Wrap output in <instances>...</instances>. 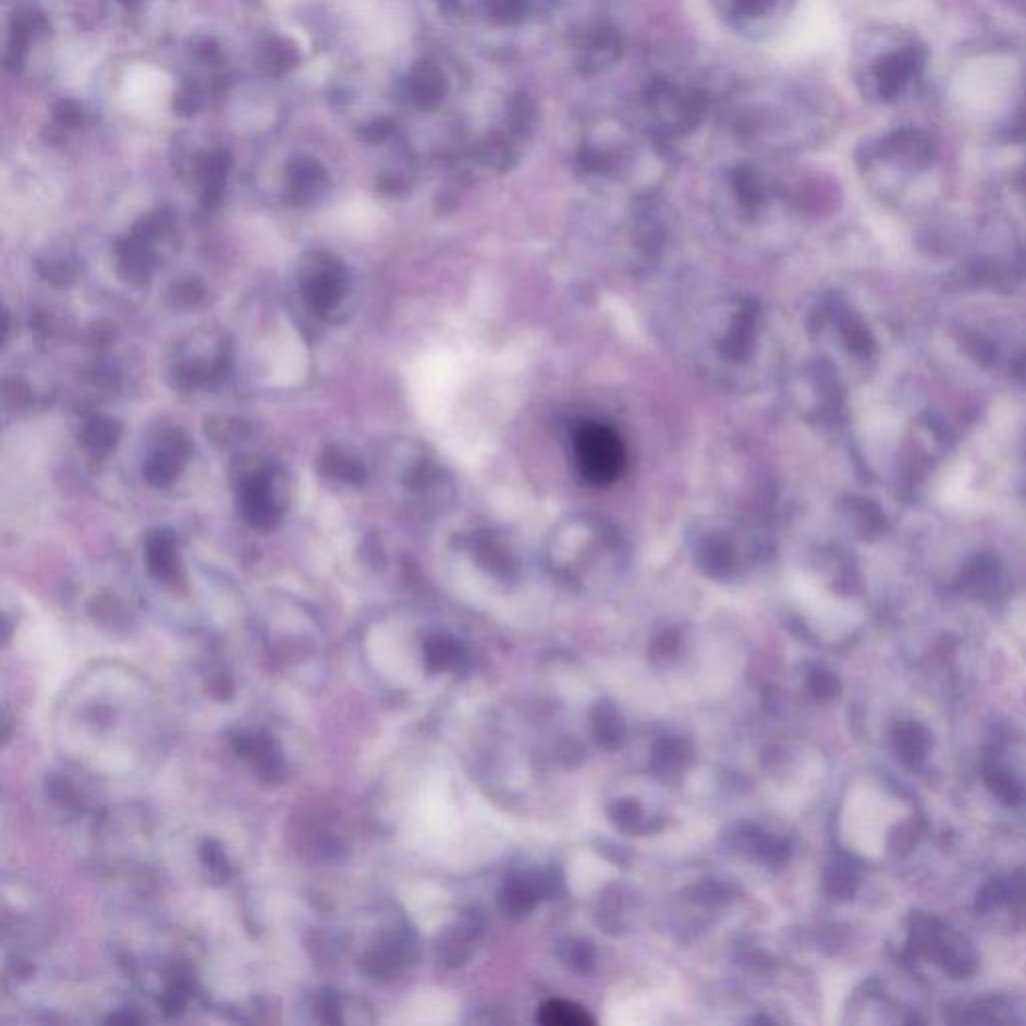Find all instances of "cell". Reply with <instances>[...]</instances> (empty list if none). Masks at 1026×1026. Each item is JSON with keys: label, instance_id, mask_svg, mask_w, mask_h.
Listing matches in <instances>:
<instances>
[{"label": "cell", "instance_id": "cell-12", "mask_svg": "<svg viewBox=\"0 0 1026 1026\" xmlns=\"http://www.w3.org/2000/svg\"><path fill=\"white\" fill-rule=\"evenodd\" d=\"M935 145L928 135L916 129H899L882 138L875 147L866 149V159L887 157L899 159L913 169H925L935 159Z\"/></svg>", "mask_w": 1026, "mask_h": 1026}, {"label": "cell", "instance_id": "cell-20", "mask_svg": "<svg viewBox=\"0 0 1026 1026\" xmlns=\"http://www.w3.org/2000/svg\"><path fill=\"white\" fill-rule=\"evenodd\" d=\"M515 135L513 133H493L486 138V143L481 145L479 149V157L481 161L496 169L498 173H505L510 171L513 164L517 163L520 159V150H517V145H515Z\"/></svg>", "mask_w": 1026, "mask_h": 1026}, {"label": "cell", "instance_id": "cell-25", "mask_svg": "<svg viewBox=\"0 0 1026 1026\" xmlns=\"http://www.w3.org/2000/svg\"><path fill=\"white\" fill-rule=\"evenodd\" d=\"M200 860L205 864V868L209 870V877L213 878L215 882H225L231 878V864L227 860L223 846L219 842L205 840L203 846H200Z\"/></svg>", "mask_w": 1026, "mask_h": 1026}, {"label": "cell", "instance_id": "cell-6", "mask_svg": "<svg viewBox=\"0 0 1026 1026\" xmlns=\"http://www.w3.org/2000/svg\"><path fill=\"white\" fill-rule=\"evenodd\" d=\"M810 331L814 335L832 333L840 339L844 350L858 359H868L875 351V339L864 323L863 317L840 297H828L813 314Z\"/></svg>", "mask_w": 1026, "mask_h": 1026}, {"label": "cell", "instance_id": "cell-3", "mask_svg": "<svg viewBox=\"0 0 1026 1026\" xmlns=\"http://www.w3.org/2000/svg\"><path fill=\"white\" fill-rule=\"evenodd\" d=\"M577 474L591 486L606 488L626 472L627 451L622 436L608 424L582 422L572 433Z\"/></svg>", "mask_w": 1026, "mask_h": 1026}, {"label": "cell", "instance_id": "cell-15", "mask_svg": "<svg viewBox=\"0 0 1026 1026\" xmlns=\"http://www.w3.org/2000/svg\"><path fill=\"white\" fill-rule=\"evenodd\" d=\"M794 0H713L716 9L726 16L732 25H758L786 13Z\"/></svg>", "mask_w": 1026, "mask_h": 1026}, {"label": "cell", "instance_id": "cell-11", "mask_svg": "<svg viewBox=\"0 0 1026 1026\" xmlns=\"http://www.w3.org/2000/svg\"><path fill=\"white\" fill-rule=\"evenodd\" d=\"M956 591L970 600H994L1004 588V570L994 553L980 551L963 563L956 576Z\"/></svg>", "mask_w": 1026, "mask_h": 1026}, {"label": "cell", "instance_id": "cell-1", "mask_svg": "<svg viewBox=\"0 0 1026 1026\" xmlns=\"http://www.w3.org/2000/svg\"><path fill=\"white\" fill-rule=\"evenodd\" d=\"M770 350L768 319L752 297H720L698 317V359L726 388H758L770 376Z\"/></svg>", "mask_w": 1026, "mask_h": 1026}, {"label": "cell", "instance_id": "cell-7", "mask_svg": "<svg viewBox=\"0 0 1026 1026\" xmlns=\"http://www.w3.org/2000/svg\"><path fill=\"white\" fill-rule=\"evenodd\" d=\"M796 393L802 412H806L814 422H830L839 415L842 389L836 369L827 359L802 369Z\"/></svg>", "mask_w": 1026, "mask_h": 1026}, {"label": "cell", "instance_id": "cell-27", "mask_svg": "<svg viewBox=\"0 0 1026 1026\" xmlns=\"http://www.w3.org/2000/svg\"><path fill=\"white\" fill-rule=\"evenodd\" d=\"M1002 904H1006V882H1004V878H994V880H989L987 884L980 887L977 894L978 913H990V911L999 908Z\"/></svg>", "mask_w": 1026, "mask_h": 1026}, {"label": "cell", "instance_id": "cell-16", "mask_svg": "<svg viewBox=\"0 0 1026 1026\" xmlns=\"http://www.w3.org/2000/svg\"><path fill=\"white\" fill-rule=\"evenodd\" d=\"M187 457V443L179 438L176 433H171L169 438H163L155 450L150 451L145 464V474L155 486H167L173 481L175 474H179L181 465Z\"/></svg>", "mask_w": 1026, "mask_h": 1026}, {"label": "cell", "instance_id": "cell-31", "mask_svg": "<svg viewBox=\"0 0 1026 1026\" xmlns=\"http://www.w3.org/2000/svg\"><path fill=\"white\" fill-rule=\"evenodd\" d=\"M1006 137L1011 138V141H1016V143H1018V141H1025L1026 138V95L1025 99H1023V105H1021V109H1018V113H1016L1013 123H1011L1009 131H1006Z\"/></svg>", "mask_w": 1026, "mask_h": 1026}, {"label": "cell", "instance_id": "cell-10", "mask_svg": "<svg viewBox=\"0 0 1026 1026\" xmlns=\"http://www.w3.org/2000/svg\"><path fill=\"white\" fill-rule=\"evenodd\" d=\"M624 42L610 25L589 26L576 45V69L582 75H600L620 61Z\"/></svg>", "mask_w": 1026, "mask_h": 1026}, {"label": "cell", "instance_id": "cell-17", "mask_svg": "<svg viewBox=\"0 0 1026 1026\" xmlns=\"http://www.w3.org/2000/svg\"><path fill=\"white\" fill-rule=\"evenodd\" d=\"M892 744H894L896 756L906 768L920 770L927 762L930 734L920 722H914V720L899 722L892 732Z\"/></svg>", "mask_w": 1026, "mask_h": 1026}, {"label": "cell", "instance_id": "cell-23", "mask_svg": "<svg viewBox=\"0 0 1026 1026\" xmlns=\"http://www.w3.org/2000/svg\"><path fill=\"white\" fill-rule=\"evenodd\" d=\"M532 0H481L484 13L496 25H515L526 19Z\"/></svg>", "mask_w": 1026, "mask_h": 1026}, {"label": "cell", "instance_id": "cell-33", "mask_svg": "<svg viewBox=\"0 0 1026 1026\" xmlns=\"http://www.w3.org/2000/svg\"><path fill=\"white\" fill-rule=\"evenodd\" d=\"M1023 191H1025V197H1026V167H1025V175H1023Z\"/></svg>", "mask_w": 1026, "mask_h": 1026}, {"label": "cell", "instance_id": "cell-32", "mask_svg": "<svg viewBox=\"0 0 1026 1026\" xmlns=\"http://www.w3.org/2000/svg\"><path fill=\"white\" fill-rule=\"evenodd\" d=\"M1014 371H1016V376H1018V379H1023V381H1026V353L1023 359H1018V362H1016V367H1014Z\"/></svg>", "mask_w": 1026, "mask_h": 1026}, {"label": "cell", "instance_id": "cell-13", "mask_svg": "<svg viewBox=\"0 0 1026 1026\" xmlns=\"http://www.w3.org/2000/svg\"><path fill=\"white\" fill-rule=\"evenodd\" d=\"M273 488H276L273 477L269 476V472L265 469L253 472L249 477H243L241 501H243L245 515L255 526H273L279 520L281 508L277 503Z\"/></svg>", "mask_w": 1026, "mask_h": 1026}, {"label": "cell", "instance_id": "cell-29", "mask_svg": "<svg viewBox=\"0 0 1026 1026\" xmlns=\"http://www.w3.org/2000/svg\"><path fill=\"white\" fill-rule=\"evenodd\" d=\"M916 842H918V828L914 822H906V825L894 828V832L890 834V851L902 856V854H908L913 851Z\"/></svg>", "mask_w": 1026, "mask_h": 1026}, {"label": "cell", "instance_id": "cell-28", "mask_svg": "<svg viewBox=\"0 0 1026 1026\" xmlns=\"http://www.w3.org/2000/svg\"><path fill=\"white\" fill-rule=\"evenodd\" d=\"M114 429L109 422H99L95 419L85 431V443L90 450H109L111 441L114 443Z\"/></svg>", "mask_w": 1026, "mask_h": 1026}, {"label": "cell", "instance_id": "cell-5", "mask_svg": "<svg viewBox=\"0 0 1026 1026\" xmlns=\"http://www.w3.org/2000/svg\"><path fill=\"white\" fill-rule=\"evenodd\" d=\"M730 197L734 209V225L744 233L766 231L770 207L777 199V191L770 181L754 167L740 164L730 173Z\"/></svg>", "mask_w": 1026, "mask_h": 1026}, {"label": "cell", "instance_id": "cell-2", "mask_svg": "<svg viewBox=\"0 0 1026 1026\" xmlns=\"http://www.w3.org/2000/svg\"><path fill=\"white\" fill-rule=\"evenodd\" d=\"M694 553L704 570L713 576L730 574L738 567L742 553L760 555L766 550L762 527L736 517H712L696 526Z\"/></svg>", "mask_w": 1026, "mask_h": 1026}, {"label": "cell", "instance_id": "cell-9", "mask_svg": "<svg viewBox=\"0 0 1026 1026\" xmlns=\"http://www.w3.org/2000/svg\"><path fill=\"white\" fill-rule=\"evenodd\" d=\"M923 69V52L914 47L890 50L878 57L872 66V78L877 95L882 100H896L908 87V83Z\"/></svg>", "mask_w": 1026, "mask_h": 1026}, {"label": "cell", "instance_id": "cell-30", "mask_svg": "<svg viewBox=\"0 0 1026 1026\" xmlns=\"http://www.w3.org/2000/svg\"><path fill=\"white\" fill-rule=\"evenodd\" d=\"M813 688L818 696H825V698H830L839 692V682L836 677L832 676L830 672H816V676L813 680Z\"/></svg>", "mask_w": 1026, "mask_h": 1026}, {"label": "cell", "instance_id": "cell-14", "mask_svg": "<svg viewBox=\"0 0 1026 1026\" xmlns=\"http://www.w3.org/2000/svg\"><path fill=\"white\" fill-rule=\"evenodd\" d=\"M231 742L237 754L249 758L251 762L255 764L259 777L264 778L265 782H277L283 777V768H285L283 756L277 748L276 740L271 736L241 730L237 734H233Z\"/></svg>", "mask_w": 1026, "mask_h": 1026}, {"label": "cell", "instance_id": "cell-24", "mask_svg": "<svg viewBox=\"0 0 1026 1026\" xmlns=\"http://www.w3.org/2000/svg\"><path fill=\"white\" fill-rule=\"evenodd\" d=\"M1011 1009L1001 997L997 999H982V1001L973 1002L970 1006L964 1009L961 1016L963 1023H1009L1011 1021Z\"/></svg>", "mask_w": 1026, "mask_h": 1026}, {"label": "cell", "instance_id": "cell-8", "mask_svg": "<svg viewBox=\"0 0 1026 1026\" xmlns=\"http://www.w3.org/2000/svg\"><path fill=\"white\" fill-rule=\"evenodd\" d=\"M303 295L317 314H329L343 300L347 273L333 257H309L303 265Z\"/></svg>", "mask_w": 1026, "mask_h": 1026}, {"label": "cell", "instance_id": "cell-18", "mask_svg": "<svg viewBox=\"0 0 1026 1026\" xmlns=\"http://www.w3.org/2000/svg\"><path fill=\"white\" fill-rule=\"evenodd\" d=\"M844 520L851 529L863 538H872L884 526V513L880 512L875 501L864 498H851L842 508Z\"/></svg>", "mask_w": 1026, "mask_h": 1026}, {"label": "cell", "instance_id": "cell-22", "mask_svg": "<svg viewBox=\"0 0 1026 1026\" xmlns=\"http://www.w3.org/2000/svg\"><path fill=\"white\" fill-rule=\"evenodd\" d=\"M539 1021L550 1026L594 1025V1018L584 1009L562 1001L548 1002L539 1013Z\"/></svg>", "mask_w": 1026, "mask_h": 1026}, {"label": "cell", "instance_id": "cell-26", "mask_svg": "<svg viewBox=\"0 0 1026 1026\" xmlns=\"http://www.w3.org/2000/svg\"><path fill=\"white\" fill-rule=\"evenodd\" d=\"M858 887L856 868L848 863L836 864L828 878V889L839 899H851Z\"/></svg>", "mask_w": 1026, "mask_h": 1026}, {"label": "cell", "instance_id": "cell-19", "mask_svg": "<svg viewBox=\"0 0 1026 1026\" xmlns=\"http://www.w3.org/2000/svg\"><path fill=\"white\" fill-rule=\"evenodd\" d=\"M982 778L990 792L1006 806H1018L1025 801V792L1009 768H1004L997 758L982 764Z\"/></svg>", "mask_w": 1026, "mask_h": 1026}, {"label": "cell", "instance_id": "cell-21", "mask_svg": "<svg viewBox=\"0 0 1026 1026\" xmlns=\"http://www.w3.org/2000/svg\"><path fill=\"white\" fill-rule=\"evenodd\" d=\"M147 560L150 572L161 579H171L176 574L175 539L164 532L155 534L147 543Z\"/></svg>", "mask_w": 1026, "mask_h": 1026}, {"label": "cell", "instance_id": "cell-4", "mask_svg": "<svg viewBox=\"0 0 1026 1026\" xmlns=\"http://www.w3.org/2000/svg\"><path fill=\"white\" fill-rule=\"evenodd\" d=\"M644 105L660 138L684 137L700 126L710 100L700 88L677 87L668 78H651Z\"/></svg>", "mask_w": 1026, "mask_h": 1026}]
</instances>
